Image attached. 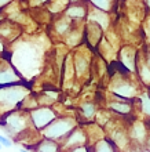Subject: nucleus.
Segmentation results:
<instances>
[{"label": "nucleus", "instance_id": "9d476101", "mask_svg": "<svg viewBox=\"0 0 150 152\" xmlns=\"http://www.w3.org/2000/svg\"><path fill=\"white\" fill-rule=\"evenodd\" d=\"M139 105H141V111H142L147 118H150V94L149 93H145V94H141L138 97Z\"/></svg>", "mask_w": 150, "mask_h": 152}, {"label": "nucleus", "instance_id": "39448f33", "mask_svg": "<svg viewBox=\"0 0 150 152\" xmlns=\"http://www.w3.org/2000/svg\"><path fill=\"white\" fill-rule=\"evenodd\" d=\"M130 138L134 142H139V144H146L147 138H149V129L145 126V123L142 122H135L131 129L128 130Z\"/></svg>", "mask_w": 150, "mask_h": 152}, {"label": "nucleus", "instance_id": "6e6552de", "mask_svg": "<svg viewBox=\"0 0 150 152\" xmlns=\"http://www.w3.org/2000/svg\"><path fill=\"white\" fill-rule=\"evenodd\" d=\"M92 149H94V152H119L117 145L113 142V140L110 137L96 141L94 144V147H92Z\"/></svg>", "mask_w": 150, "mask_h": 152}, {"label": "nucleus", "instance_id": "f03ea898", "mask_svg": "<svg viewBox=\"0 0 150 152\" xmlns=\"http://www.w3.org/2000/svg\"><path fill=\"white\" fill-rule=\"evenodd\" d=\"M30 122V116L29 113L24 112V111H20V112H10L7 116H6V119H4V124L6 126V132H10L11 134H18V133H24L28 130V126Z\"/></svg>", "mask_w": 150, "mask_h": 152}, {"label": "nucleus", "instance_id": "6ab92c4d", "mask_svg": "<svg viewBox=\"0 0 150 152\" xmlns=\"http://www.w3.org/2000/svg\"><path fill=\"white\" fill-rule=\"evenodd\" d=\"M147 4H149V7H150V0H147Z\"/></svg>", "mask_w": 150, "mask_h": 152}, {"label": "nucleus", "instance_id": "1a4fd4ad", "mask_svg": "<svg viewBox=\"0 0 150 152\" xmlns=\"http://www.w3.org/2000/svg\"><path fill=\"white\" fill-rule=\"evenodd\" d=\"M136 69H138L139 80L143 86L150 87V56L147 62H142V64H136Z\"/></svg>", "mask_w": 150, "mask_h": 152}, {"label": "nucleus", "instance_id": "20e7f679", "mask_svg": "<svg viewBox=\"0 0 150 152\" xmlns=\"http://www.w3.org/2000/svg\"><path fill=\"white\" fill-rule=\"evenodd\" d=\"M87 140H88V136H87V133H86V130H83V129H80V127H76L65 138L63 148L72 149V148H75V147H80V145H87Z\"/></svg>", "mask_w": 150, "mask_h": 152}, {"label": "nucleus", "instance_id": "aec40b11", "mask_svg": "<svg viewBox=\"0 0 150 152\" xmlns=\"http://www.w3.org/2000/svg\"><path fill=\"white\" fill-rule=\"evenodd\" d=\"M0 149H1V144H0Z\"/></svg>", "mask_w": 150, "mask_h": 152}, {"label": "nucleus", "instance_id": "ddd939ff", "mask_svg": "<svg viewBox=\"0 0 150 152\" xmlns=\"http://www.w3.org/2000/svg\"><path fill=\"white\" fill-rule=\"evenodd\" d=\"M67 14L70 17H75V18H83L86 15V10L84 7H79V6H76V7H70L67 10Z\"/></svg>", "mask_w": 150, "mask_h": 152}, {"label": "nucleus", "instance_id": "9b49d317", "mask_svg": "<svg viewBox=\"0 0 150 152\" xmlns=\"http://www.w3.org/2000/svg\"><path fill=\"white\" fill-rule=\"evenodd\" d=\"M81 112H83V116L87 118V119H92L96 113V105L94 102H84L81 105Z\"/></svg>", "mask_w": 150, "mask_h": 152}, {"label": "nucleus", "instance_id": "7ed1b4c3", "mask_svg": "<svg viewBox=\"0 0 150 152\" xmlns=\"http://www.w3.org/2000/svg\"><path fill=\"white\" fill-rule=\"evenodd\" d=\"M29 116L36 130H44L48 124H51L57 119V113L50 107H37L29 111Z\"/></svg>", "mask_w": 150, "mask_h": 152}, {"label": "nucleus", "instance_id": "423d86ee", "mask_svg": "<svg viewBox=\"0 0 150 152\" xmlns=\"http://www.w3.org/2000/svg\"><path fill=\"white\" fill-rule=\"evenodd\" d=\"M109 109L116 112L117 115H121V116H127L132 113L134 111V102L131 101H120V100H113L107 104Z\"/></svg>", "mask_w": 150, "mask_h": 152}, {"label": "nucleus", "instance_id": "f257e3e1", "mask_svg": "<svg viewBox=\"0 0 150 152\" xmlns=\"http://www.w3.org/2000/svg\"><path fill=\"white\" fill-rule=\"evenodd\" d=\"M76 129V120L73 118H57L51 124H48L47 127L43 130V136L44 138L48 140H62L66 138L73 130Z\"/></svg>", "mask_w": 150, "mask_h": 152}, {"label": "nucleus", "instance_id": "f8f14e48", "mask_svg": "<svg viewBox=\"0 0 150 152\" xmlns=\"http://www.w3.org/2000/svg\"><path fill=\"white\" fill-rule=\"evenodd\" d=\"M91 3L94 4L95 7L98 8L99 11H109L110 6L113 3V0H91Z\"/></svg>", "mask_w": 150, "mask_h": 152}, {"label": "nucleus", "instance_id": "4468645a", "mask_svg": "<svg viewBox=\"0 0 150 152\" xmlns=\"http://www.w3.org/2000/svg\"><path fill=\"white\" fill-rule=\"evenodd\" d=\"M67 152H94V149L90 145H80V147H75V148L69 149Z\"/></svg>", "mask_w": 150, "mask_h": 152}, {"label": "nucleus", "instance_id": "dca6fc26", "mask_svg": "<svg viewBox=\"0 0 150 152\" xmlns=\"http://www.w3.org/2000/svg\"><path fill=\"white\" fill-rule=\"evenodd\" d=\"M7 1H10V0H0V6H3V4H6Z\"/></svg>", "mask_w": 150, "mask_h": 152}, {"label": "nucleus", "instance_id": "f3484780", "mask_svg": "<svg viewBox=\"0 0 150 152\" xmlns=\"http://www.w3.org/2000/svg\"><path fill=\"white\" fill-rule=\"evenodd\" d=\"M20 152H32V151H30V149H22V148H21Z\"/></svg>", "mask_w": 150, "mask_h": 152}, {"label": "nucleus", "instance_id": "2eb2a0df", "mask_svg": "<svg viewBox=\"0 0 150 152\" xmlns=\"http://www.w3.org/2000/svg\"><path fill=\"white\" fill-rule=\"evenodd\" d=\"M0 144H1V147H11L12 141L8 140L7 137L3 136V134H0Z\"/></svg>", "mask_w": 150, "mask_h": 152}, {"label": "nucleus", "instance_id": "a211bd4d", "mask_svg": "<svg viewBox=\"0 0 150 152\" xmlns=\"http://www.w3.org/2000/svg\"><path fill=\"white\" fill-rule=\"evenodd\" d=\"M1 50H3V46H1V43H0V51H1Z\"/></svg>", "mask_w": 150, "mask_h": 152}, {"label": "nucleus", "instance_id": "0eeeda50", "mask_svg": "<svg viewBox=\"0 0 150 152\" xmlns=\"http://www.w3.org/2000/svg\"><path fill=\"white\" fill-rule=\"evenodd\" d=\"M32 149H33L35 152H59L61 151V145L58 144V141L44 138V140L39 141L37 145L33 147Z\"/></svg>", "mask_w": 150, "mask_h": 152}]
</instances>
